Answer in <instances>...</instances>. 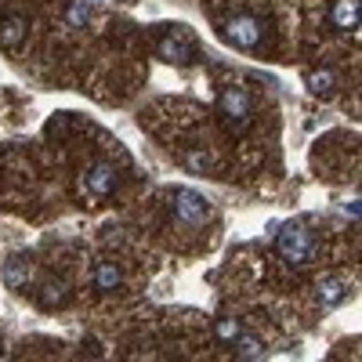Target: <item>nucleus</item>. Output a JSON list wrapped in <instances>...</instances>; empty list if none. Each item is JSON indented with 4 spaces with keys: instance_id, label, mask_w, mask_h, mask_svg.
<instances>
[{
    "instance_id": "1",
    "label": "nucleus",
    "mask_w": 362,
    "mask_h": 362,
    "mask_svg": "<svg viewBox=\"0 0 362 362\" xmlns=\"http://www.w3.org/2000/svg\"><path fill=\"white\" fill-rule=\"evenodd\" d=\"M276 250H279V257H283L286 264L305 268V264L315 257V235L300 225V221H290V225H283L279 235H276Z\"/></svg>"
},
{
    "instance_id": "2",
    "label": "nucleus",
    "mask_w": 362,
    "mask_h": 362,
    "mask_svg": "<svg viewBox=\"0 0 362 362\" xmlns=\"http://www.w3.org/2000/svg\"><path fill=\"white\" fill-rule=\"evenodd\" d=\"M218 116L232 134H243L254 124V102L243 87H225L218 98Z\"/></svg>"
},
{
    "instance_id": "3",
    "label": "nucleus",
    "mask_w": 362,
    "mask_h": 362,
    "mask_svg": "<svg viewBox=\"0 0 362 362\" xmlns=\"http://www.w3.org/2000/svg\"><path fill=\"white\" fill-rule=\"evenodd\" d=\"M170 210H174V218H177L181 225H203V221L210 218V203H206V196L196 192V189H177V192L170 196Z\"/></svg>"
},
{
    "instance_id": "4",
    "label": "nucleus",
    "mask_w": 362,
    "mask_h": 362,
    "mask_svg": "<svg viewBox=\"0 0 362 362\" xmlns=\"http://www.w3.org/2000/svg\"><path fill=\"white\" fill-rule=\"evenodd\" d=\"M156 51H160L163 62H170V66H189L192 62V44H189V37H185V29H181V25L167 29V33L160 37Z\"/></svg>"
},
{
    "instance_id": "5",
    "label": "nucleus",
    "mask_w": 362,
    "mask_h": 362,
    "mask_svg": "<svg viewBox=\"0 0 362 362\" xmlns=\"http://www.w3.org/2000/svg\"><path fill=\"white\" fill-rule=\"evenodd\" d=\"M225 37L235 44V47H243V51H254L261 44V22L254 15H235L225 22Z\"/></svg>"
},
{
    "instance_id": "6",
    "label": "nucleus",
    "mask_w": 362,
    "mask_h": 362,
    "mask_svg": "<svg viewBox=\"0 0 362 362\" xmlns=\"http://www.w3.org/2000/svg\"><path fill=\"white\" fill-rule=\"evenodd\" d=\"M83 189L90 192V196H109L112 189H116V167H109V163H95L87 174H83Z\"/></svg>"
},
{
    "instance_id": "7",
    "label": "nucleus",
    "mask_w": 362,
    "mask_h": 362,
    "mask_svg": "<svg viewBox=\"0 0 362 362\" xmlns=\"http://www.w3.org/2000/svg\"><path fill=\"white\" fill-rule=\"evenodd\" d=\"M358 11H362L358 0H334V11H329V18H334L337 29H358Z\"/></svg>"
},
{
    "instance_id": "8",
    "label": "nucleus",
    "mask_w": 362,
    "mask_h": 362,
    "mask_svg": "<svg viewBox=\"0 0 362 362\" xmlns=\"http://www.w3.org/2000/svg\"><path fill=\"white\" fill-rule=\"evenodd\" d=\"M119 283H124V272L116 268V261H98V264H95V286H98L102 293H112Z\"/></svg>"
},
{
    "instance_id": "9",
    "label": "nucleus",
    "mask_w": 362,
    "mask_h": 362,
    "mask_svg": "<svg viewBox=\"0 0 362 362\" xmlns=\"http://www.w3.org/2000/svg\"><path fill=\"white\" fill-rule=\"evenodd\" d=\"M315 290H319V305L322 308H334V305H341V300L348 297V283L344 279H322Z\"/></svg>"
},
{
    "instance_id": "10",
    "label": "nucleus",
    "mask_w": 362,
    "mask_h": 362,
    "mask_svg": "<svg viewBox=\"0 0 362 362\" xmlns=\"http://www.w3.org/2000/svg\"><path fill=\"white\" fill-rule=\"evenodd\" d=\"M25 40V18H18V15H11V18H4L0 22V47H18Z\"/></svg>"
},
{
    "instance_id": "11",
    "label": "nucleus",
    "mask_w": 362,
    "mask_h": 362,
    "mask_svg": "<svg viewBox=\"0 0 362 362\" xmlns=\"http://www.w3.org/2000/svg\"><path fill=\"white\" fill-rule=\"evenodd\" d=\"M69 300V286L62 283V279H47L44 286H40V305L44 308H62Z\"/></svg>"
},
{
    "instance_id": "12",
    "label": "nucleus",
    "mask_w": 362,
    "mask_h": 362,
    "mask_svg": "<svg viewBox=\"0 0 362 362\" xmlns=\"http://www.w3.org/2000/svg\"><path fill=\"white\" fill-rule=\"evenodd\" d=\"M25 283H29V261L25 257H11L4 264V286L8 290H22Z\"/></svg>"
},
{
    "instance_id": "13",
    "label": "nucleus",
    "mask_w": 362,
    "mask_h": 362,
    "mask_svg": "<svg viewBox=\"0 0 362 362\" xmlns=\"http://www.w3.org/2000/svg\"><path fill=\"white\" fill-rule=\"evenodd\" d=\"M305 83H308L312 95H329L337 80H334V73H329V69H312V73L305 76Z\"/></svg>"
},
{
    "instance_id": "14",
    "label": "nucleus",
    "mask_w": 362,
    "mask_h": 362,
    "mask_svg": "<svg viewBox=\"0 0 362 362\" xmlns=\"http://www.w3.org/2000/svg\"><path fill=\"white\" fill-rule=\"evenodd\" d=\"M214 334H218V341L235 344L239 334H243V326H239V319H218V322H214Z\"/></svg>"
},
{
    "instance_id": "15",
    "label": "nucleus",
    "mask_w": 362,
    "mask_h": 362,
    "mask_svg": "<svg viewBox=\"0 0 362 362\" xmlns=\"http://www.w3.org/2000/svg\"><path fill=\"white\" fill-rule=\"evenodd\" d=\"M87 15H90V4H87V0H73V8H69L66 22H69V25H83Z\"/></svg>"
},
{
    "instance_id": "16",
    "label": "nucleus",
    "mask_w": 362,
    "mask_h": 362,
    "mask_svg": "<svg viewBox=\"0 0 362 362\" xmlns=\"http://www.w3.org/2000/svg\"><path fill=\"white\" fill-rule=\"evenodd\" d=\"M235 344H239V351H235L239 358H257V355H261V344H257V341H250V337H243V334H239V341H235Z\"/></svg>"
},
{
    "instance_id": "17",
    "label": "nucleus",
    "mask_w": 362,
    "mask_h": 362,
    "mask_svg": "<svg viewBox=\"0 0 362 362\" xmlns=\"http://www.w3.org/2000/svg\"><path fill=\"white\" fill-rule=\"evenodd\" d=\"M185 167H189V170H206V167H210V156L199 153V148H192V153H185Z\"/></svg>"
}]
</instances>
